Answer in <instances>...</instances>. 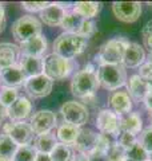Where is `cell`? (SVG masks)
<instances>
[{"mask_svg":"<svg viewBox=\"0 0 152 161\" xmlns=\"http://www.w3.org/2000/svg\"><path fill=\"white\" fill-rule=\"evenodd\" d=\"M144 103H145V108L148 109V112L152 113V89L149 87V92L147 94V97L144 99Z\"/></svg>","mask_w":152,"mask_h":161,"instance_id":"b9f144b4","label":"cell"},{"mask_svg":"<svg viewBox=\"0 0 152 161\" xmlns=\"http://www.w3.org/2000/svg\"><path fill=\"white\" fill-rule=\"evenodd\" d=\"M148 6H149V8H152V3H148Z\"/></svg>","mask_w":152,"mask_h":161,"instance_id":"816d5d0a","label":"cell"},{"mask_svg":"<svg viewBox=\"0 0 152 161\" xmlns=\"http://www.w3.org/2000/svg\"><path fill=\"white\" fill-rule=\"evenodd\" d=\"M108 103L111 106V110L118 117L131 113V109H132V98L127 92H114L109 95Z\"/></svg>","mask_w":152,"mask_h":161,"instance_id":"5bb4252c","label":"cell"},{"mask_svg":"<svg viewBox=\"0 0 152 161\" xmlns=\"http://www.w3.org/2000/svg\"><path fill=\"white\" fill-rule=\"evenodd\" d=\"M8 117V109L4 106V105L0 102V125H2V122L4 119H6Z\"/></svg>","mask_w":152,"mask_h":161,"instance_id":"7bdbcfd3","label":"cell"},{"mask_svg":"<svg viewBox=\"0 0 152 161\" xmlns=\"http://www.w3.org/2000/svg\"><path fill=\"white\" fill-rule=\"evenodd\" d=\"M73 161H89V158L87 154H79V156H75Z\"/></svg>","mask_w":152,"mask_h":161,"instance_id":"bcb514c9","label":"cell"},{"mask_svg":"<svg viewBox=\"0 0 152 161\" xmlns=\"http://www.w3.org/2000/svg\"><path fill=\"white\" fill-rule=\"evenodd\" d=\"M107 156H108L109 161H124L127 158L125 149L121 148L118 142H116L112 148H109V150L107 152Z\"/></svg>","mask_w":152,"mask_h":161,"instance_id":"836d02e7","label":"cell"},{"mask_svg":"<svg viewBox=\"0 0 152 161\" xmlns=\"http://www.w3.org/2000/svg\"><path fill=\"white\" fill-rule=\"evenodd\" d=\"M60 114L64 119V122L71 124L73 126L80 128L82 125L87 124L89 118L88 109L82 102H76V101H67L60 108Z\"/></svg>","mask_w":152,"mask_h":161,"instance_id":"52a82bcc","label":"cell"},{"mask_svg":"<svg viewBox=\"0 0 152 161\" xmlns=\"http://www.w3.org/2000/svg\"><path fill=\"white\" fill-rule=\"evenodd\" d=\"M138 142L148 152V154L152 153V126L144 129L143 132L140 133V138Z\"/></svg>","mask_w":152,"mask_h":161,"instance_id":"d6a6232c","label":"cell"},{"mask_svg":"<svg viewBox=\"0 0 152 161\" xmlns=\"http://www.w3.org/2000/svg\"><path fill=\"white\" fill-rule=\"evenodd\" d=\"M145 60V53L144 48L139 43H129L125 47L124 57H123V64L124 67H138L141 66Z\"/></svg>","mask_w":152,"mask_h":161,"instance_id":"ac0fdd59","label":"cell"},{"mask_svg":"<svg viewBox=\"0 0 152 161\" xmlns=\"http://www.w3.org/2000/svg\"><path fill=\"white\" fill-rule=\"evenodd\" d=\"M149 92V85L140 75H132L127 82V93L136 101H144Z\"/></svg>","mask_w":152,"mask_h":161,"instance_id":"ffe728a7","label":"cell"},{"mask_svg":"<svg viewBox=\"0 0 152 161\" xmlns=\"http://www.w3.org/2000/svg\"><path fill=\"white\" fill-rule=\"evenodd\" d=\"M88 44V39L78 34L63 32L53 42V53L65 59H72L82 54Z\"/></svg>","mask_w":152,"mask_h":161,"instance_id":"6da1fadb","label":"cell"},{"mask_svg":"<svg viewBox=\"0 0 152 161\" xmlns=\"http://www.w3.org/2000/svg\"><path fill=\"white\" fill-rule=\"evenodd\" d=\"M65 14H67V11L63 7H60L59 3H49V6L40 12V19L44 22V24L51 27L62 26Z\"/></svg>","mask_w":152,"mask_h":161,"instance_id":"d6986e66","label":"cell"},{"mask_svg":"<svg viewBox=\"0 0 152 161\" xmlns=\"http://www.w3.org/2000/svg\"><path fill=\"white\" fill-rule=\"evenodd\" d=\"M99 87V78L96 71H82L76 73L71 80V92L75 97L87 98L91 95H95V92Z\"/></svg>","mask_w":152,"mask_h":161,"instance_id":"277c9868","label":"cell"},{"mask_svg":"<svg viewBox=\"0 0 152 161\" xmlns=\"http://www.w3.org/2000/svg\"><path fill=\"white\" fill-rule=\"evenodd\" d=\"M119 126H120V132L131 133L135 136L140 133L143 122H141V118L138 113H127L119 117Z\"/></svg>","mask_w":152,"mask_h":161,"instance_id":"603a6c76","label":"cell"},{"mask_svg":"<svg viewBox=\"0 0 152 161\" xmlns=\"http://www.w3.org/2000/svg\"><path fill=\"white\" fill-rule=\"evenodd\" d=\"M49 6L48 2H24L22 3V7L24 9H27L29 12H42L44 8H47Z\"/></svg>","mask_w":152,"mask_h":161,"instance_id":"d590c367","label":"cell"},{"mask_svg":"<svg viewBox=\"0 0 152 161\" xmlns=\"http://www.w3.org/2000/svg\"><path fill=\"white\" fill-rule=\"evenodd\" d=\"M19 66L23 70V73H24L25 77H27V79L36 77V75L43 74V58L25 57V55H22Z\"/></svg>","mask_w":152,"mask_h":161,"instance_id":"7402d4cb","label":"cell"},{"mask_svg":"<svg viewBox=\"0 0 152 161\" xmlns=\"http://www.w3.org/2000/svg\"><path fill=\"white\" fill-rule=\"evenodd\" d=\"M148 160H151V161H152V153H149V156H148Z\"/></svg>","mask_w":152,"mask_h":161,"instance_id":"f907efd6","label":"cell"},{"mask_svg":"<svg viewBox=\"0 0 152 161\" xmlns=\"http://www.w3.org/2000/svg\"><path fill=\"white\" fill-rule=\"evenodd\" d=\"M138 141H136V137L131 133H125V132H120V134L118 136V144L121 148H124L125 150H128L132 145H135Z\"/></svg>","mask_w":152,"mask_h":161,"instance_id":"e575fe53","label":"cell"},{"mask_svg":"<svg viewBox=\"0 0 152 161\" xmlns=\"http://www.w3.org/2000/svg\"><path fill=\"white\" fill-rule=\"evenodd\" d=\"M25 80H27V77L24 75L19 64H13V66L0 70V83L4 87L18 89L19 86L25 83Z\"/></svg>","mask_w":152,"mask_h":161,"instance_id":"4fadbf2b","label":"cell"},{"mask_svg":"<svg viewBox=\"0 0 152 161\" xmlns=\"http://www.w3.org/2000/svg\"><path fill=\"white\" fill-rule=\"evenodd\" d=\"M29 125L33 133L38 136L49 133L51 129L56 126V114L51 110H39L31 117Z\"/></svg>","mask_w":152,"mask_h":161,"instance_id":"8fae6325","label":"cell"},{"mask_svg":"<svg viewBox=\"0 0 152 161\" xmlns=\"http://www.w3.org/2000/svg\"><path fill=\"white\" fill-rule=\"evenodd\" d=\"M84 20L85 19L83 16H80V15L75 14L73 11H71V12L65 14V16H64L60 27L68 34H78L79 35L80 30H82V27H83Z\"/></svg>","mask_w":152,"mask_h":161,"instance_id":"484cf974","label":"cell"},{"mask_svg":"<svg viewBox=\"0 0 152 161\" xmlns=\"http://www.w3.org/2000/svg\"><path fill=\"white\" fill-rule=\"evenodd\" d=\"M32 110V103L27 97H19L15 102L8 108V117L12 122H23L25 118L29 117Z\"/></svg>","mask_w":152,"mask_h":161,"instance_id":"9a60e30c","label":"cell"},{"mask_svg":"<svg viewBox=\"0 0 152 161\" xmlns=\"http://www.w3.org/2000/svg\"><path fill=\"white\" fill-rule=\"evenodd\" d=\"M112 12L124 23H134L141 15V4L139 2H115L112 3Z\"/></svg>","mask_w":152,"mask_h":161,"instance_id":"9c48e42d","label":"cell"},{"mask_svg":"<svg viewBox=\"0 0 152 161\" xmlns=\"http://www.w3.org/2000/svg\"><path fill=\"white\" fill-rule=\"evenodd\" d=\"M25 92L33 98H43L47 97L52 92V80L45 74H40L36 77L28 78L24 83Z\"/></svg>","mask_w":152,"mask_h":161,"instance_id":"30bf717a","label":"cell"},{"mask_svg":"<svg viewBox=\"0 0 152 161\" xmlns=\"http://www.w3.org/2000/svg\"><path fill=\"white\" fill-rule=\"evenodd\" d=\"M7 19H6V9H4V6L0 3V34L4 31V27H6Z\"/></svg>","mask_w":152,"mask_h":161,"instance_id":"ab89813d","label":"cell"},{"mask_svg":"<svg viewBox=\"0 0 152 161\" xmlns=\"http://www.w3.org/2000/svg\"><path fill=\"white\" fill-rule=\"evenodd\" d=\"M141 35H143V38L151 36L152 35V20H148V22L144 24L143 30H141Z\"/></svg>","mask_w":152,"mask_h":161,"instance_id":"60d3db41","label":"cell"},{"mask_svg":"<svg viewBox=\"0 0 152 161\" xmlns=\"http://www.w3.org/2000/svg\"><path fill=\"white\" fill-rule=\"evenodd\" d=\"M12 35L18 42L23 43L28 39L42 35V23L32 15H24L13 22Z\"/></svg>","mask_w":152,"mask_h":161,"instance_id":"8992f818","label":"cell"},{"mask_svg":"<svg viewBox=\"0 0 152 161\" xmlns=\"http://www.w3.org/2000/svg\"><path fill=\"white\" fill-rule=\"evenodd\" d=\"M58 145V138L56 136L52 133H44L40 134L35 138L33 148L36 149L38 153H44V154H51V152L55 149V147Z\"/></svg>","mask_w":152,"mask_h":161,"instance_id":"cb8c5ba5","label":"cell"},{"mask_svg":"<svg viewBox=\"0 0 152 161\" xmlns=\"http://www.w3.org/2000/svg\"><path fill=\"white\" fill-rule=\"evenodd\" d=\"M147 161H151V160H147Z\"/></svg>","mask_w":152,"mask_h":161,"instance_id":"11a10c76","label":"cell"},{"mask_svg":"<svg viewBox=\"0 0 152 161\" xmlns=\"http://www.w3.org/2000/svg\"><path fill=\"white\" fill-rule=\"evenodd\" d=\"M19 57V46L12 43H0V70L16 64Z\"/></svg>","mask_w":152,"mask_h":161,"instance_id":"44dd1931","label":"cell"},{"mask_svg":"<svg viewBox=\"0 0 152 161\" xmlns=\"http://www.w3.org/2000/svg\"><path fill=\"white\" fill-rule=\"evenodd\" d=\"M80 133V128L73 126L71 124L64 122L59 126L58 133H56V138L60 141V144H65V145H73L76 138Z\"/></svg>","mask_w":152,"mask_h":161,"instance_id":"d4e9b609","label":"cell"},{"mask_svg":"<svg viewBox=\"0 0 152 161\" xmlns=\"http://www.w3.org/2000/svg\"><path fill=\"white\" fill-rule=\"evenodd\" d=\"M99 85L105 90H118L127 82V73L123 64H103L98 70Z\"/></svg>","mask_w":152,"mask_h":161,"instance_id":"5b68a950","label":"cell"},{"mask_svg":"<svg viewBox=\"0 0 152 161\" xmlns=\"http://www.w3.org/2000/svg\"><path fill=\"white\" fill-rule=\"evenodd\" d=\"M36 156H38L36 149L31 147V145H25V147H19L12 161H35Z\"/></svg>","mask_w":152,"mask_h":161,"instance_id":"4dcf8cb0","label":"cell"},{"mask_svg":"<svg viewBox=\"0 0 152 161\" xmlns=\"http://www.w3.org/2000/svg\"><path fill=\"white\" fill-rule=\"evenodd\" d=\"M125 156L131 161H147L149 154L139 142H136L128 150H125Z\"/></svg>","mask_w":152,"mask_h":161,"instance_id":"f546056e","label":"cell"},{"mask_svg":"<svg viewBox=\"0 0 152 161\" xmlns=\"http://www.w3.org/2000/svg\"><path fill=\"white\" fill-rule=\"evenodd\" d=\"M147 63H149L152 66V53H149V55L147 57Z\"/></svg>","mask_w":152,"mask_h":161,"instance_id":"7dc6e473","label":"cell"},{"mask_svg":"<svg viewBox=\"0 0 152 161\" xmlns=\"http://www.w3.org/2000/svg\"><path fill=\"white\" fill-rule=\"evenodd\" d=\"M3 134L9 136L19 147H25L33 140V130L27 122H7L3 126Z\"/></svg>","mask_w":152,"mask_h":161,"instance_id":"ba28073f","label":"cell"},{"mask_svg":"<svg viewBox=\"0 0 152 161\" xmlns=\"http://www.w3.org/2000/svg\"><path fill=\"white\" fill-rule=\"evenodd\" d=\"M95 125L100 130V133L112 134V136H116V137L120 134L119 117L109 109L101 110V112L98 114Z\"/></svg>","mask_w":152,"mask_h":161,"instance_id":"7c38bea8","label":"cell"},{"mask_svg":"<svg viewBox=\"0 0 152 161\" xmlns=\"http://www.w3.org/2000/svg\"><path fill=\"white\" fill-rule=\"evenodd\" d=\"M128 44L129 42L123 36L108 40L100 47L99 53L95 58V62L99 66H103V64H121L125 47Z\"/></svg>","mask_w":152,"mask_h":161,"instance_id":"7a4b0ae2","label":"cell"},{"mask_svg":"<svg viewBox=\"0 0 152 161\" xmlns=\"http://www.w3.org/2000/svg\"><path fill=\"white\" fill-rule=\"evenodd\" d=\"M75 69V63L72 59H65L58 54H48L45 58H43V74L52 80H63Z\"/></svg>","mask_w":152,"mask_h":161,"instance_id":"3957f363","label":"cell"},{"mask_svg":"<svg viewBox=\"0 0 152 161\" xmlns=\"http://www.w3.org/2000/svg\"><path fill=\"white\" fill-rule=\"evenodd\" d=\"M148 85H149V87L152 89V79H151V80H148Z\"/></svg>","mask_w":152,"mask_h":161,"instance_id":"c3c4849f","label":"cell"},{"mask_svg":"<svg viewBox=\"0 0 152 161\" xmlns=\"http://www.w3.org/2000/svg\"><path fill=\"white\" fill-rule=\"evenodd\" d=\"M20 54L25 57H38L42 58V55L47 50V39L43 35L35 36L32 39H28L25 42L20 43Z\"/></svg>","mask_w":152,"mask_h":161,"instance_id":"2e32d148","label":"cell"},{"mask_svg":"<svg viewBox=\"0 0 152 161\" xmlns=\"http://www.w3.org/2000/svg\"><path fill=\"white\" fill-rule=\"evenodd\" d=\"M144 46H145V48L149 50V53H152V35L144 38Z\"/></svg>","mask_w":152,"mask_h":161,"instance_id":"f6af8a7d","label":"cell"},{"mask_svg":"<svg viewBox=\"0 0 152 161\" xmlns=\"http://www.w3.org/2000/svg\"><path fill=\"white\" fill-rule=\"evenodd\" d=\"M101 4L96 2H79L73 4L72 11L84 19H92L100 12Z\"/></svg>","mask_w":152,"mask_h":161,"instance_id":"4316f807","label":"cell"},{"mask_svg":"<svg viewBox=\"0 0 152 161\" xmlns=\"http://www.w3.org/2000/svg\"><path fill=\"white\" fill-rule=\"evenodd\" d=\"M19 145L7 134H0V158L12 160L18 152Z\"/></svg>","mask_w":152,"mask_h":161,"instance_id":"83f0119b","label":"cell"},{"mask_svg":"<svg viewBox=\"0 0 152 161\" xmlns=\"http://www.w3.org/2000/svg\"><path fill=\"white\" fill-rule=\"evenodd\" d=\"M0 161H12V160H7V158H0Z\"/></svg>","mask_w":152,"mask_h":161,"instance_id":"681fc988","label":"cell"},{"mask_svg":"<svg viewBox=\"0 0 152 161\" xmlns=\"http://www.w3.org/2000/svg\"><path fill=\"white\" fill-rule=\"evenodd\" d=\"M88 158H89V161H109L107 153L98 150V149L92 150V152L88 154Z\"/></svg>","mask_w":152,"mask_h":161,"instance_id":"f35d334b","label":"cell"},{"mask_svg":"<svg viewBox=\"0 0 152 161\" xmlns=\"http://www.w3.org/2000/svg\"><path fill=\"white\" fill-rule=\"evenodd\" d=\"M19 98V92L18 89L12 87H3L0 90V102H2L7 109Z\"/></svg>","mask_w":152,"mask_h":161,"instance_id":"1f68e13d","label":"cell"},{"mask_svg":"<svg viewBox=\"0 0 152 161\" xmlns=\"http://www.w3.org/2000/svg\"><path fill=\"white\" fill-rule=\"evenodd\" d=\"M51 160L52 161H73V153L68 145L59 144L55 147V149L51 152Z\"/></svg>","mask_w":152,"mask_h":161,"instance_id":"f1b7e54d","label":"cell"},{"mask_svg":"<svg viewBox=\"0 0 152 161\" xmlns=\"http://www.w3.org/2000/svg\"><path fill=\"white\" fill-rule=\"evenodd\" d=\"M151 121H152V115H151Z\"/></svg>","mask_w":152,"mask_h":161,"instance_id":"db71d44e","label":"cell"},{"mask_svg":"<svg viewBox=\"0 0 152 161\" xmlns=\"http://www.w3.org/2000/svg\"><path fill=\"white\" fill-rule=\"evenodd\" d=\"M35 161H52L51 160V156L49 154H44V153H38L36 158Z\"/></svg>","mask_w":152,"mask_h":161,"instance_id":"ee69618b","label":"cell"},{"mask_svg":"<svg viewBox=\"0 0 152 161\" xmlns=\"http://www.w3.org/2000/svg\"><path fill=\"white\" fill-rule=\"evenodd\" d=\"M139 75L143 79H145L147 82H148V80H151L152 79V66L149 63H143L140 66V69H139Z\"/></svg>","mask_w":152,"mask_h":161,"instance_id":"74e56055","label":"cell"},{"mask_svg":"<svg viewBox=\"0 0 152 161\" xmlns=\"http://www.w3.org/2000/svg\"><path fill=\"white\" fill-rule=\"evenodd\" d=\"M98 141V133H95L91 129H80V133L76 138L73 147L80 154H89L96 148Z\"/></svg>","mask_w":152,"mask_h":161,"instance_id":"e0dca14e","label":"cell"},{"mask_svg":"<svg viewBox=\"0 0 152 161\" xmlns=\"http://www.w3.org/2000/svg\"><path fill=\"white\" fill-rule=\"evenodd\" d=\"M124 161H131V160H128V158H125V160H124Z\"/></svg>","mask_w":152,"mask_h":161,"instance_id":"f5cc1de1","label":"cell"},{"mask_svg":"<svg viewBox=\"0 0 152 161\" xmlns=\"http://www.w3.org/2000/svg\"><path fill=\"white\" fill-rule=\"evenodd\" d=\"M96 24L92 22L91 19H85L84 20V23H83V27H82V30H80V34L79 35H82V36H84V38H89V36H92V35L95 34V31H96Z\"/></svg>","mask_w":152,"mask_h":161,"instance_id":"8d00e7d4","label":"cell"}]
</instances>
